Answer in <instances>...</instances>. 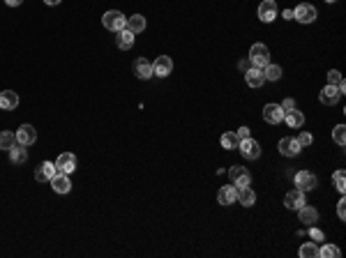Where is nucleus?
I'll use <instances>...</instances> for the list:
<instances>
[{
	"mask_svg": "<svg viewBox=\"0 0 346 258\" xmlns=\"http://www.w3.org/2000/svg\"><path fill=\"white\" fill-rule=\"evenodd\" d=\"M102 23H104L106 30H111V33H118V30L125 28L127 16L122 14V12H118V10H111V12H106V14L102 16Z\"/></svg>",
	"mask_w": 346,
	"mask_h": 258,
	"instance_id": "nucleus-1",
	"label": "nucleus"
},
{
	"mask_svg": "<svg viewBox=\"0 0 346 258\" xmlns=\"http://www.w3.org/2000/svg\"><path fill=\"white\" fill-rule=\"evenodd\" d=\"M249 62L254 67H266L270 62V51H268L266 44H254L249 49Z\"/></svg>",
	"mask_w": 346,
	"mask_h": 258,
	"instance_id": "nucleus-2",
	"label": "nucleus"
},
{
	"mask_svg": "<svg viewBox=\"0 0 346 258\" xmlns=\"http://www.w3.org/2000/svg\"><path fill=\"white\" fill-rule=\"evenodd\" d=\"M293 16H296L298 23H311V21H316V7L309 3H302L293 10Z\"/></svg>",
	"mask_w": 346,
	"mask_h": 258,
	"instance_id": "nucleus-3",
	"label": "nucleus"
},
{
	"mask_svg": "<svg viewBox=\"0 0 346 258\" xmlns=\"http://www.w3.org/2000/svg\"><path fill=\"white\" fill-rule=\"evenodd\" d=\"M16 143L19 145H33L37 143V129L33 124H21L16 132Z\"/></svg>",
	"mask_w": 346,
	"mask_h": 258,
	"instance_id": "nucleus-4",
	"label": "nucleus"
},
{
	"mask_svg": "<svg viewBox=\"0 0 346 258\" xmlns=\"http://www.w3.org/2000/svg\"><path fill=\"white\" fill-rule=\"evenodd\" d=\"M316 184H319V180H316V175L309 173V171L296 173V189H300V191H311V189H316Z\"/></svg>",
	"mask_w": 346,
	"mask_h": 258,
	"instance_id": "nucleus-5",
	"label": "nucleus"
},
{
	"mask_svg": "<svg viewBox=\"0 0 346 258\" xmlns=\"http://www.w3.org/2000/svg\"><path fill=\"white\" fill-rule=\"evenodd\" d=\"M238 150H240V154L245 159H259V157H261V148H259V143H256L254 139H249V136L240 141Z\"/></svg>",
	"mask_w": 346,
	"mask_h": 258,
	"instance_id": "nucleus-6",
	"label": "nucleus"
},
{
	"mask_svg": "<svg viewBox=\"0 0 346 258\" xmlns=\"http://www.w3.org/2000/svg\"><path fill=\"white\" fill-rule=\"evenodd\" d=\"M229 178H231V182L236 184V189H238V187H247V184H249V180H251V175H249V171H247L245 166H231Z\"/></svg>",
	"mask_w": 346,
	"mask_h": 258,
	"instance_id": "nucleus-7",
	"label": "nucleus"
},
{
	"mask_svg": "<svg viewBox=\"0 0 346 258\" xmlns=\"http://www.w3.org/2000/svg\"><path fill=\"white\" fill-rule=\"evenodd\" d=\"M171 72H173V60H171L169 55H160V58L152 62V74H155V76L166 79Z\"/></svg>",
	"mask_w": 346,
	"mask_h": 258,
	"instance_id": "nucleus-8",
	"label": "nucleus"
},
{
	"mask_svg": "<svg viewBox=\"0 0 346 258\" xmlns=\"http://www.w3.org/2000/svg\"><path fill=\"white\" fill-rule=\"evenodd\" d=\"M259 19L263 23H272L277 19V3L275 0H263L261 5H259Z\"/></svg>",
	"mask_w": 346,
	"mask_h": 258,
	"instance_id": "nucleus-9",
	"label": "nucleus"
},
{
	"mask_svg": "<svg viewBox=\"0 0 346 258\" xmlns=\"http://www.w3.org/2000/svg\"><path fill=\"white\" fill-rule=\"evenodd\" d=\"M263 120L268 124H279L284 120V109L279 104H266L263 106Z\"/></svg>",
	"mask_w": 346,
	"mask_h": 258,
	"instance_id": "nucleus-10",
	"label": "nucleus"
},
{
	"mask_svg": "<svg viewBox=\"0 0 346 258\" xmlns=\"http://www.w3.org/2000/svg\"><path fill=\"white\" fill-rule=\"evenodd\" d=\"M300 143H298V139H293V136H284V139L279 141V152L284 154V157H298L300 154Z\"/></svg>",
	"mask_w": 346,
	"mask_h": 258,
	"instance_id": "nucleus-11",
	"label": "nucleus"
},
{
	"mask_svg": "<svg viewBox=\"0 0 346 258\" xmlns=\"http://www.w3.org/2000/svg\"><path fill=\"white\" fill-rule=\"evenodd\" d=\"M74 169H76V157L72 152H62L60 157H58V162H55V171L58 173H74Z\"/></svg>",
	"mask_w": 346,
	"mask_h": 258,
	"instance_id": "nucleus-12",
	"label": "nucleus"
},
{
	"mask_svg": "<svg viewBox=\"0 0 346 258\" xmlns=\"http://www.w3.org/2000/svg\"><path fill=\"white\" fill-rule=\"evenodd\" d=\"M245 81L249 88H261L266 83V74H263V67H251L245 72Z\"/></svg>",
	"mask_w": 346,
	"mask_h": 258,
	"instance_id": "nucleus-13",
	"label": "nucleus"
},
{
	"mask_svg": "<svg viewBox=\"0 0 346 258\" xmlns=\"http://www.w3.org/2000/svg\"><path fill=\"white\" fill-rule=\"evenodd\" d=\"M339 97H341L339 88H337V85H330V83H328L326 88L321 90V94H319V100H321V104H326V106L337 104V102H339Z\"/></svg>",
	"mask_w": 346,
	"mask_h": 258,
	"instance_id": "nucleus-14",
	"label": "nucleus"
},
{
	"mask_svg": "<svg viewBox=\"0 0 346 258\" xmlns=\"http://www.w3.org/2000/svg\"><path fill=\"white\" fill-rule=\"evenodd\" d=\"M284 205L289 210H300L302 205H305V191H300V189H293V191H289L284 196Z\"/></svg>",
	"mask_w": 346,
	"mask_h": 258,
	"instance_id": "nucleus-15",
	"label": "nucleus"
},
{
	"mask_svg": "<svg viewBox=\"0 0 346 258\" xmlns=\"http://www.w3.org/2000/svg\"><path fill=\"white\" fill-rule=\"evenodd\" d=\"M49 182H51V187H53L55 194H67L72 189V182H70V178H67V173H58V171H55V175L49 180Z\"/></svg>",
	"mask_w": 346,
	"mask_h": 258,
	"instance_id": "nucleus-16",
	"label": "nucleus"
},
{
	"mask_svg": "<svg viewBox=\"0 0 346 258\" xmlns=\"http://www.w3.org/2000/svg\"><path fill=\"white\" fill-rule=\"evenodd\" d=\"M19 106V94L14 90H3L0 92V109L3 111H14Z\"/></svg>",
	"mask_w": 346,
	"mask_h": 258,
	"instance_id": "nucleus-17",
	"label": "nucleus"
},
{
	"mask_svg": "<svg viewBox=\"0 0 346 258\" xmlns=\"http://www.w3.org/2000/svg\"><path fill=\"white\" fill-rule=\"evenodd\" d=\"M115 46H118L120 51H130L132 46H134V33H132V30H127V28L118 30V37H115Z\"/></svg>",
	"mask_w": 346,
	"mask_h": 258,
	"instance_id": "nucleus-18",
	"label": "nucleus"
},
{
	"mask_svg": "<svg viewBox=\"0 0 346 258\" xmlns=\"http://www.w3.org/2000/svg\"><path fill=\"white\" fill-rule=\"evenodd\" d=\"M134 74H136V79H141V81H146V79H150V76H155V74H152V64L148 62L146 58L134 60Z\"/></svg>",
	"mask_w": 346,
	"mask_h": 258,
	"instance_id": "nucleus-19",
	"label": "nucleus"
},
{
	"mask_svg": "<svg viewBox=\"0 0 346 258\" xmlns=\"http://www.w3.org/2000/svg\"><path fill=\"white\" fill-rule=\"evenodd\" d=\"M236 201H240V205H245V208H251L256 201V194L249 189V184L247 187H238L236 189Z\"/></svg>",
	"mask_w": 346,
	"mask_h": 258,
	"instance_id": "nucleus-20",
	"label": "nucleus"
},
{
	"mask_svg": "<svg viewBox=\"0 0 346 258\" xmlns=\"http://www.w3.org/2000/svg\"><path fill=\"white\" fill-rule=\"evenodd\" d=\"M53 175H55V164H53V162H44V164L35 171L37 182H49Z\"/></svg>",
	"mask_w": 346,
	"mask_h": 258,
	"instance_id": "nucleus-21",
	"label": "nucleus"
},
{
	"mask_svg": "<svg viewBox=\"0 0 346 258\" xmlns=\"http://www.w3.org/2000/svg\"><path fill=\"white\" fill-rule=\"evenodd\" d=\"M10 162L14 166H21V164H25V162H28V150H25V145L16 143L14 148L10 150Z\"/></svg>",
	"mask_w": 346,
	"mask_h": 258,
	"instance_id": "nucleus-22",
	"label": "nucleus"
},
{
	"mask_svg": "<svg viewBox=\"0 0 346 258\" xmlns=\"http://www.w3.org/2000/svg\"><path fill=\"white\" fill-rule=\"evenodd\" d=\"M284 120H286V124H289L291 129H298V127H302V124H305V115H302L298 109L284 111Z\"/></svg>",
	"mask_w": 346,
	"mask_h": 258,
	"instance_id": "nucleus-23",
	"label": "nucleus"
},
{
	"mask_svg": "<svg viewBox=\"0 0 346 258\" xmlns=\"http://www.w3.org/2000/svg\"><path fill=\"white\" fill-rule=\"evenodd\" d=\"M298 217H300L302 223H307V226H314L316 219H319V210L309 208V205H302V208L298 210Z\"/></svg>",
	"mask_w": 346,
	"mask_h": 258,
	"instance_id": "nucleus-24",
	"label": "nucleus"
},
{
	"mask_svg": "<svg viewBox=\"0 0 346 258\" xmlns=\"http://www.w3.org/2000/svg\"><path fill=\"white\" fill-rule=\"evenodd\" d=\"M125 28L132 30L134 35H139V33H143V30H146V19H143L141 14H134V16H130V19H127Z\"/></svg>",
	"mask_w": 346,
	"mask_h": 258,
	"instance_id": "nucleus-25",
	"label": "nucleus"
},
{
	"mask_svg": "<svg viewBox=\"0 0 346 258\" xmlns=\"http://www.w3.org/2000/svg\"><path fill=\"white\" fill-rule=\"evenodd\" d=\"M217 201H219L222 205L236 203V187H222L219 191H217Z\"/></svg>",
	"mask_w": 346,
	"mask_h": 258,
	"instance_id": "nucleus-26",
	"label": "nucleus"
},
{
	"mask_svg": "<svg viewBox=\"0 0 346 258\" xmlns=\"http://www.w3.org/2000/svg\"><path fill=\"white\" fill-rule=\"evenodd\" d=\"M219 143H222V148L224 150H236L238 145H240V139H238L236 132H226V134H222Z\"/></svg>",
	"mask_w": 346,
	"mask_h": 258,
	"instance_id": "nucleus-27",
	"label": "nucleus"
},
{
	"mask_svg": "<svg viewBox=\"0 0 346 258\" xmlns=\"http://www.w3.org/2000/svg\"><path fill=\"white\" fill-rule=\"evenodd\" d=\"M16 145V134L12 132H0V150H12Z\"/></svg>",
	"mask_w": 346,
	"mask_h": 258,
	"instance_id": "nucleus-28",
	"label": "nucleus"
},
{
	"mask_svg": "<svg viewBox=\"0 0 346 258\" xmlns=\"http://www.w3.org/2000/svg\"><path fill=\"white\" fill-rule=\"evenodd\" d=\"M263 74H266V81H279L281 79V67L279 64H270L268 62L263 67Z\"/></svg>",
	"mask_w": 346,
	"mask_h": 258,
	"instance_id": "nucleus-29",
	"label": "nucleus"
},
{
	"mask_svg": "<svg viewBox=\"0 0 346 258\" xmlns=\"http://www.w3.org/2000/svg\"><path fill=\"white\" fill-rule=\"evenodd\" d=\"M298 253H300V258H316L319 256V247H316L314 242H305Z\"/></svg>",
	"mask_w": 346,
	"mask_h": 258,
	"instance_id": "nucleus-30",
	"label": "nucleus"
},
{
	"mask_svg": "<svg viewBox=\"0 0 346 258\" xmlns=\"http://www.w3.org/2000/svg\"><path fill=\"white\" fill-rule=\"evenodd\" d=\"M319 256L321 258H339V249H337L335 244H323V247L319 249Z\"/></svg>",
	"mask_w": 346,
	"mask_h": 258,
	"instance_id": "nucleus-31",
	"label": "nucleus"
},
{
	"mask_svg": "<svg viewBox=\"0 0 346 258\" xmlns=\"http://www.w3.org/2000/svg\"><path fill=\"white\" fill-rule=\"evenodd\" d=\"M332 139H335L337 145H346V127L344 124H337V127L332 129Z\"/></svg>",
	"mask_w": 346,
	"mask_h": 258,
	"instance_id": "nucleus-32",
	"label": "nucleus"
},
{
	"mask_svg": "<svg viewBox=\"0 0 346 258\" xmlns=\"http://www.w3.org/2000/svg\"><path fill=\"white\" fill-rule=\"evenodd\" d=\"M344 171H335V175H332V182H335V187H337V191L339 194H344V189H346V184H344Z\"/></svg>",
	"mask_w": 346,
	"mask_h": 258,
	"instance_id": "nucleus-33",
	"label": "nucleus"
},
{
	"mask_svg": "<svg viewBox=\"0 0 346 258\" xmlns=\"http://www.w3.org/2000/svg\"><path fill=\"white\" fill-rule=\"evenodd\" d=\"M328 83H330V85L344 83V79H341V72H337V70H330V72H328Z\"/></svg>",
	"mask_w": 346,
	"mask_h": 258,
	"instance_id": "nucleus-34",
	"label": "nucleus"
},
{
	"mask_svg": "<svg viewBox=\"0 0 346 258\" xmlns=\"http://www.w3.org/2000/svg\"><path fill=\"white\" fill-rule=\"evenodd\" d=\"M298 143H300V148H307V145L314 143V139H311V134H307V132H305V134L298 136Z\"/></svg>",
	"mask_w": 346,
	"mask_h": 258,
	"instance_id": "nucleus-35",
	"label": "nucleus"
},
{
	"mask_svg": "<svg viewBox=\"0 0 346 258\" xmlns=\"http://www.w3.org/2000/svg\"><path fill=\"white\" fill-rule=\"evenodd\" d=\"M337 214H339L341 221L346 219V201H344V199H341V201H339V205H337Z\"/></svg>",
	"mask_w": 346,
	"mask_h": 258,
	"instance_id": "nucleus-36",
	"label": "nucleus"
},
{
	"mask_svg": "<svg viewBox=\"0 0 346 258\" xmlns=\"http://www.w3.org/2000/svg\"><path fill=\"white\" fill-rule=\"evenodd\" d=\"M309 238L314 240V242H319V240H323V233H321L319 229H311V231H309Z\"/></svg>",
	"mask_w": 346,
	"mask_h": 258,
	"instance_id": "nucleus-37",
	"label": "nucleus"
},
{
	"mask_svg": "<svg viewBox=\"0 0 346 258\" xmlns=\"http://www.w3.org/2000/svg\"><path fill=\"white\" fill-rule=\"evenodd\" d=\"M279 106H281L284 111H291V109H296V102H293V100H284Z\"/></svg>",
	"mask_w": 346,
	"mask_h": 258,
	"instance_id": "nucleus-38",
	"label": "nucleus"
},
{
	"mask_svg": "<svg viewBox=\"0 0 346 258\" xmlns=\"http://www.w3.org/2000/svg\"><path fill=\"white\" fill-rule=\"evenodd\" d=\"M236 134H238V139H247V136H249V127H240V129H238V132H236Z\"/></svg>",
	"mask_w": 346,
	"mask_h": 258,
	"instance_id": "nucleus-39",
	"label": "nucleus"
},
{
	"mask_svg": "<svg viewBox=\"0 0 346 258\" xmlns=\"http://www.w3.org/2000/svg\"><path fill=\"white\" fill-rule=\"evenodd\" d=\"M5 3H7V5H10V7H19L21 3H23V0H5Z\"/></svg>",
	"mask_w": 346,
	"mask_h": 258,
	"instance_id": "nucleus-40",
	"label": "nucleus"
},
{
	"mask_svg": "<svg viewBox=\"0 0 346 258\" xmlns=\"http://www.w3.org/2000/svg\"><path fill=\"white\" fill-rule=\"evenodd\" d=\"M44 3H46V5H49V7H53V5H60L62 0H44Z\"/></svg>",
	"mask_w": 346,
	"mask_h": 258,
	"instance_id": "nucleus-41",
	"label": "nucleus"
},
{
	"mask_svg": "<svg viewBox=\"0 0 346 258\" xmlns=\"http://www.w3.org/2000/svg\"><path fill=\"white\" fill-rule=\"evenodd\" d=\"M284 19H293V10H284Z\"/></svg>",
	"mask_w": 346,
	"mask_h": 258,
	"instance_id": "nucleus-42",
	"label": "nucleus"
},
{
	"mask_svg": "<svg viewBox=\"0 0 346 258\" xmlns=\"http://www.w3.org/2000/svg\"><path fill=\"white\" fill-rule=\"evenodd\" d=\"M326 3H337V0H326Z\"/></svg>",
	"mask_w": 346,
	"mask_h": 258,
	"instance_id": "nucleus-43",
	"label": "nucleus"
}]
</instances>
